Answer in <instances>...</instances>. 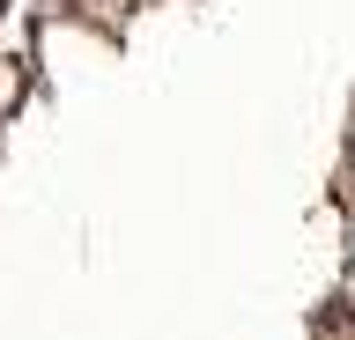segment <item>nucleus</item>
<instances>
[{
	"instance_id": "f03ea898",
	"label": "nucleus",
	"mask_w": 355,
	"mask_h": 340,
	"mask_svg": "<svg viewBox=\"0 0 355 340\" xmlns=\"http://www.w3.org/2000/svg\"><path fill=\"white\" fill-rule=\"evenodd\" d=\"M348 178H355V118H348Z\"/></svg>"
},
{
	"instance_id": "f257e3e1",
	"label": "nucleus",
	"mask_w": 355,
	"mask_h": 340,
	"mask_svg": "<svg viewBox=\"0 0 355 340\" xmlns=\"http://www.w3.org/2000/svg\"><path fill=\"white\" fill-rule=\"evenodd\" d=\"M348 296H355V200H348Z\"/></svg>"
}]
</instances>
